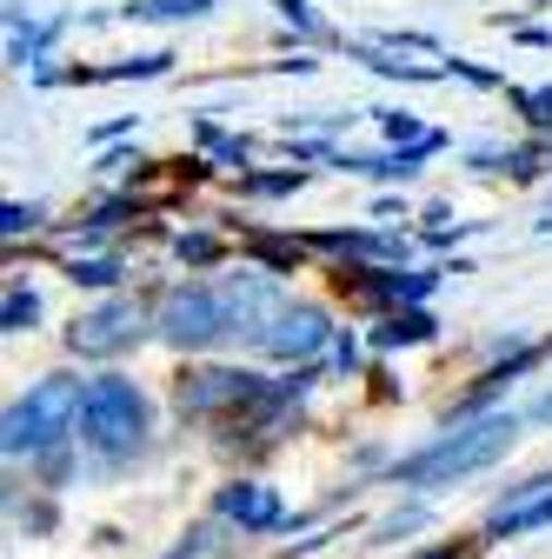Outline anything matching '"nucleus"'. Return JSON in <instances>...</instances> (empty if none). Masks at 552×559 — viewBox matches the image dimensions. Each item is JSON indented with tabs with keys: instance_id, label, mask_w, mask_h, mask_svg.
<instances>
[{
	"instance_id": "1",
	"label": "nucleus",
	"mask_w": 552,
	"mask_h": 559,
	"mask_svg": "<svg viewBox=\"0 0 552 559\" xmlns=\"http://www.w3.org/2000/svg\"><path fill=\"white\" fill-rule=\"evenodd\" d=\"M519 440V413H493V419H472V427H440V440L412 447L386 466V486H406V493H433V486H453V479H472L513 453Z\"/></svg>"
},
{
	"instance_id": "2",
	"label": "nucleus",
	"mask_w": 552,
	"mask_h": 559,
	"mask_svg": "<svg viewBox=\"0 0 552 559\" xmlns=\"http://www.w3.org/2000/svg\"><path fill=\"white\" fill-rule=\"evenodd\" d=\"M147 433H154V400L141 393V380H127V373L87 380V400H81V447L100 460V473L127 466L133 453L147 447Z\"/></svg>"
},
{
	"instance_id": "3",
	"label": "nucleus",
	"mask_w": 552,
	"mask_h": 559,
	"mask_svg": "<svg viewBox=\"0 0 552 559\" xmlns=\"http://www.w3.org/2000/svg\"><path fill=\"white\" fill-rule=\"evenodd\" d=\"M81 400H87V386L74 380V373H47V380H34L14 406H8V427H0V453L8 460H47L53 447H74L81 433Z\"/></svg>"
},
{
	"instance_id": "4",
	"label": "nucleus",
	"mask_w": 552,
	"mask_h": 559,
	"mask_svg": "<svg viewBox=\"0 0 552 559\" xmlns=\"http://www.w3.org/2000/svg\"><path fill=\"white\" fill-rule=\"evenodd\" d=\"M154 333L173 346V354H214L220 340H233V313H227V294L206 287V280H180V287L160 294L154 307Z\"/></svg>"
},
{
	"instance_id": "5",
	"label": "nucleus",
	"mask_w": 552,
	"mask_h": 559,
	"mask_svg": "<svg viewBox=\"0 0 552 559\" xmlns=\"http://www.w3.org/2000/svg\"><path fill=\"white\" fill-rule=\"evenodd\" d=\"M273 393V380H260L253 367H193L173 386L180 419H220V427H240V413H253Z\"/></svg>"
},
{
	"instance_id": "6",
	"label": "nucleus",
	"mask_w": 552,
	"mask_h": 559,
	"mask_svg": "<svg viewBox=\"0 0 552 559\" xmlns=\"http://www.w3.org/2000/svg\"><path fill=\"white\" fill-rule=\"evenodd\" d=\"M147 307L133 300V294H113V300H100V307H87L74 326H67V354L74 360H120V354H133V346L147 340Z\"/></svg>"
},
{
	"instance_id": "7",
	"label": "nucleus",
	"mask_w": 552,
	"mask_h": 559,
	"mask_svg": "<svg viewBox=\"0 0 552 559\" xmlns=\"http://www.w3.org/2000/svg\"><path fill=\"white\" fill-rule=\"evenodd\" d=\"M333 340H339V333H333L326 307H313V300H293L280 320H273V326L260 333V346H253V354H266V360H287V367H320V354H326Z\"/></svg>"
},
{
	"instance_id": "8",
	"label": "nucleus",
	"mask_w": 552,
	"mask_h": 559,
	"mask_svg": "<svg viewBox=\"0 0 552 559\" xmlns=\"http://www.w3.org/2000/svg\"><path fill=\"white\" fill-rule=\"evenodd\" d=\"M220 294H227V313H233V340H240V346H260V333L293 307L287 287H280L273 273H260V266L227 273V280H220Z\"/></svg>"
},
{
	"instance_id": "9",
	"label": "nucleus",
	"mask_w": 552,
	"mask_h": 559,
	"mask_svg": "<svg viewBox=\"0 0 552 559\" xmlns=\"http://www.w3.org/2000/svg\"><path fill=\"white\" fill-rule=\"evenodd\" d=\"M214 520L220 526H240V533H287V500H280V486H266V479H227L220 493H214Z\"/></svg>"
},
{
	"instance_id": "10",
	"label": "nucleus",
	"mask_w": 552,
	"mask_h": 559,
	"mask_svg": "<svg viewBox=\"0 0 552 559\" xmlns=\"http://www.w3.org/2000/svg\"><path fill=\"white\" fill-rule=\"evenodd\" d=\"M74 27V14H53V21H34L21 0H8V60L14 67H27V74H40L47 67V53H53V40Z\"/></svg>"
},
{
	"instance_id": "11",
	"label": "nucleus",
	"mask_w": 552,
	"mask_h": 559,
	"mask_svg": "<svg viewBox=\"0 0 552 559\" xmlns=\"http://www.w3.org/2000/svg\"><path fill=\"white\" fill-rule=\"evenodd\" d=\"M347 60H360L367 74L399 81V87H433V81H446V60H399V53L380 47V40H347Z\"/></svg>"
},
{
	"instance_id": "12",
	"label": "nucleus",
	"mask_w": 552,
	"mask_h": 559,
	"mask_svg": "<svg viewBox=\"0 0 552 559\" xmlns=\"http://www.w3.org/2000/svg\"><path fill=\"white\" fill-rule=\"evenodd\" d=\"M173 74V53L154 47V53H127V60H107V67H67V87H87V81H167Z\"/></svg>"
},
{
	"instance_id": "13",
	"label": "nucleus",
	"mask_w": 552,
	"mask_h": 559,
	"mask_svg": "<svg viewBox=\"0 0 552 559\" xmlns=\"http://www.w3.org/2000/svg\"><path fill=\"white\" fill-rule=\"evenodd\" d=\"M427 340H440V320L427 307H406V313H386L380 326H367L373 354H399V346H427Z\"/></svg>"
},
{
	"instance_id": "14",
	"label": "nucleus",
	"mask_w": 552,
	"mask_h": 559,
	"mask_svg": "<svg viewBox=\"0 0 552 559\" xmlns=\"http://www.w3.org/2000/svg\"><path fill=\"white\" fill-rule=\"evenodd\" d=\"M193 140H200V154H206V160H220V167H240V174H253V140H247V133H227L214 114H200V120H193Z\"/></svg>"
},
{
	"instance_id": "15",
	"label": "nucleus",
	"mask_w": 552,
	"mask_h": 559,
	"mask_svg": "<svg viewBox=\"0 0 552 559\" xmlns=\"http://www.w3.org/2000/svg\"><path fill=\"white\" fill-rule=\"evenodd\" d=\"M220 0H127V8H113L120 21H154V27H180V21H206Z\"/></svg>"
},
{
	"instance_id": "16",
	"label": "nucleus",
	"mask_w": 552,
	"mask_h": 559,
	"mask_svg": "<svg viewBox=\"0 0 552 559\" xmlns=\"http://www.w3.org/2000/svg\"><path fill=\"white\" fill-rule=\"evenodd\" d=\"M240 253H253L260 260V273H300V253H307V240H280V234H247L240 240Z\"/></svg>"
},
{
	"instance_id": "17",
	"label": "nucleus",
	"mask_w": 552,
	"mask_h": 559,
	"mask_svg": "<svg viewBox=\"0 0 552 559\" xmlns=\"http://www.w3.org/2000/svg\"><path fill=\"white\" fill-rule=\"evenodd\" d=\"M67 280L87 287V294H113L120 280H127V260H113V253H74V260H67Z\"/></svg>"
},
{
	"instance_id": "18",
	"label": "nucleus",
	"mask_w": 552,
	"mask_h": 559,
	"mask_svg": "<svg viewBox=\"0 0 552 559\" xmlns=\"http://www.w3.org/2000/svg\"><path fill=\"white\" fill-rule=\"evenodd\" d=\"M34 326H40V294L27 287V280H8V294H0V333L21 340Z\"/></svg>"
},
{
	"instance_id": "19",
	"label": "nucleus",
	"mask_w": 552,
	"mask_h": 559,
	"mask_svg": "<svg viewBox=\"0 0 552 559\" xmlns=\"http://www.w3.org/2000/svg\"><path fill=\"white\" fill-rule=\"evenodd\" d=\"M420 526H433V507H427V500H406V507H393V513L373 526V539H367V546H399V539H412Z\"/></svg>"
},
{
	"instance_id": "20",
	"label": "nucleus",
	"mask_w": 552,
	"mask_h": 559,
	"mask_svg": "<svg viewBox=\"0 0 552 559\" xmlns=\"http://www.w3.org/2000/svg\"><path fill=\"white\" fill-rule=\"evenodd\" d=\"M539 526H552V493L519 507V513H487V539H519V533H539Z\"/></svg>"
},
{
	"instance_id": "21",
	"label": "nucleus",
	"mask_w": 552,
	"mask_h": 559,
	"mask_svg": "<svg viewBox=\"0 0 552 559\" xmlns=\"http://www.w3.org/2000/svg\"><path fill=\"white\" fill-rule=\"evenodd\" d=\"M313 174L307 167H280V174H240V200H287V193H300Z\"/></svg>"
},
{
	"instance_id": "22",
	"label": "nucleus",
	"mask_w": 552,
	"mask_h": 559,
	"mask_svg": "<svg viewBox=\"0 0 552 559\" xmlns=\"http://www.w3.org/2000/svg\"><path fill=\"white\" fill-rule=\"evenodd\" d=\"M373 120H380V133H386V147H393V154L420 147V140L433 133V127H420V114H406V107H373Z\"/></svg>"
},
{
	"instance_id": "23",
	"label": "nucleus",
	"mask_w": 552,
	"mask_h": 559,
	"mask_svg": "<svg viewBox=\"0 0 552 559\" xmlns=\"http://www.w3.org/2000/svg\"><path fill=\"white\" fill-rule=\"evenodd\" d=\"M133 214H141V200H133V193H113V200H100L94 206V214H87V227H81V247H94V240H107L120 221H133Z\"/></svg>"
},
{
	"instance_id": "24",
	"label": "nucleus",
	"mask_w": 552,
	"mask_h": 559,
	"mask_svg": "<svg viewBox=\"0 0 552 559\" xmlns=\"http://www.w3.org/2000/svg\"><path fill=\"white\" fill-rule=\"evenodd\" d=\"M446 81H466V87H479V94L506 87V74H493V67H479V60H466V53H446Z\"/></svg>"
},
{
	"instance_id": "25",
	"label": "nucleus",
	"mask_w": 552,
	"mask_h": 559,
	"mask_svg": "<svg viewBox=\"0 0 552 559\" xmlns=\"http://www.w3.org/2000/svg\"><path fill=\"white\" fill-rule=\"evenodd\" d=\"M40 221H47V206H40V200H8V206H0V234H8V240L34 234Z\"/></svg>"
},
{
	"instance_id": "26",
	"label": "nucleus",
	"mask_w": 552,
	"mask_h": 559,
	"mask_svg": "<svg viewBox=\"0 0 552 559\" xmlns=\"http://www.w3.org/2000/svg\"><path fill=\"white\" fill-rule=\"evenodd\" d=\"M220 253H227L220 234H180V240H173V260H180V266H214Z\"/></svg>"
},
{
	"instance_id": "27",
	"label": "nucleus",
	"mask_w": 552,
	"mask_h": 559,
	"mask_svg": "<svg viewBox=\"0 0 552 559\" xmlns=\"http://www.w3.org/2000/svg\"><path fill=\"white\" fill-rule=\"evenodd\" d=\"M280 14H287V27H293L300 40H333V34H326V21L313 14V0H280Z\"/></svg>"
},
{
	"instance_id": "28",
	"label": "nucleus",
	"mask_w": 552,
	"mask_h": 559,
	"mask_svg": "<svg viewBox=\"0 0 552 559\" xmlns=\"http://www.w3.org/2000/svg\"><path fill=\"white\" fill-rule=\"evenodd\" d=\"M360 360H367V340H360V333L347 326V333H339V340H333V367H339V373H347V380H353V373H360Z\"/></svg>"
},
{
	"instance_id": "29",
	"label": "nucleus",
	"mask_w": 552,
	"mask_h": 559,
	"mask_svg": "<svg viewBox=\"0 0 552 559\" xmlns=\"http://www.w3.org/2000/svg\"><path fill=\"white\" fill-rule=\"evenodd\" d=\"M287 154H293V167H307V160H333V154H339V140H287Z\"/></svg>"
},
{
	"instance_id": "30",
	"label": "nucleus",
	"mask_w": 552,
	"mask_h": 559,
	"mask_svg": "<svg viewBox=\"0 0 552 559\" xmlns=\"http://www.w3.org/2000/svg\"><path fill=\"white\" fill-rule=\"evenodd\" d=\"M206 546H214V526H193V533H187L167 559H206Z\"/></svg>"
},
{
	"instance_id": "31",
	"label": "nucleus",
	"mask_w": 552,
	"mask_h": 559,
	"mask_svg": "<svg viewBox=\"0 0 552 559\" xmlns=\"http://www.w3.org/2000/svg\"><path fill=\"white\" fill-rule=\"evenodd\" d=\"M34 466H40V473H47V479L60 486L67 473H74V447H53V453H47V460H34Z\"/></svg>"
},
{
	"instance_id": "32",
	"label": "nucleus",
	"mask_w": 552,
	"mask_h": 559,
	"mask_svg": "<svg viewBox=\"0 0 552 559\" xmlns=\"http://www.w3.org/2000/svg\"><path fill=\"white\" fill-rule=\"evenodd\" d=\"M472 227H479V221H459V227H440V234L427 227V247H433V253H446V247H453V240H466Z\"/></svg>"
},
{
	"instance_id": "33",
	"label": "nucleus",
	"mask_w": 552,
	"mask_h": 559,
	"mask_svg": "<svg viewBox=\"0 0 552 559\" xmlns=\"http://www.w3.org/2000/svg\"><path fill=\"white\" fill-rule=\"evenodd\" d=\"M120 167H133V174H141L147 160H141V154H100V160H94V174H120Z\"/></svg>"
},
{
	"instance_id": "34",
	"label": "nucleus",
	"mask_w": 552,
	"mask_h": 559,
	"mask_svg": "<svg viewBox=\"0 0 552 559\" xmlns=\"http://www.w3.org/2000/svg\"><path fill=\"white\" fill-rule=\"evenodd\" d=\"M373 221H406V200H399V193H380V200H373Z\"/></svg>"
},
{
	"instance_id": "35",
	"label": "nucleus",
	"mask_w": 552,
	"mask_h": 559,
	"mask_svg": "<svg viewBox=\"0 0 552 559\" xmlns=\"http://www.w3.org/2000/svg\"><path fill=\"white\" fill-rule=\"evenodd\" d=\"M120 133H133V120H107V127H94L87 140H94V147H113V140H120Z\"/></svg>"
},
{
	"instance_id": "36",
	"label": "nucleus",
	"mask_w": 552,
	"mask_h": 559,
	"mask_svg": "<svg viewBox=\"0 0 552 559\" xmlns=\"http://www.w3.org/2000/svg\"><path fill=\"white\" fill-rule=\"evenodd\" d=\"M21 520H27V533H53V507H27Z\"/></svg>"
},
{
	"instance_id": "37",
	"label": "nucleus",
	"mask_w": 552,
	"mask_h": 559,
	"mask_svg": "<svg viewBox=\"0 0 552 559\" xmlns=\"http://www.w3.org/2000/svg\"><path fill=\"white\" fill-rule=\"evenodd\" d=\"M526 419H539V427H552V386H545V393H539V400L526 406Z\"/></svg>"
},
{
	"instance_id": "38",
	"label": "nucleus",
	"mask_w": 552,
	"mask_h": 559,
	"mask_svg": "<svg viewBox=\"0 0 552 559\" xmlns=\"http://www.w3.org/2000/svg\"><path fill=\"white\" fill-rule=\"evenodd\" d=\"M412 559H459V546H453V539H440V546H427V552H412Z\"/></svg>"
},
{
	"instance_id": "39",
	"label": "nucleus",
	"mask_w": 552,
	"mask_h": 559,
	"mask_svg": "<svg viewBox=\"0 0 552 559\" xmlns=\"http://www.w3.org/2000/svg\"><path fill=\"white\" fill-rule=\"evenodd\" d=\"M532 227H539V234H552V200H545V214H539V221H532Z\"/></svg>"
}]
</instances>
